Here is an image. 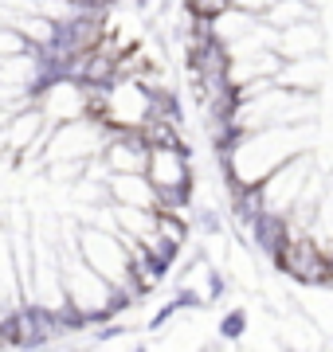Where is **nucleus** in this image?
<instances>
[{"label":"nucleus","instance_id":"0eeeda50","mask_svg":"<svg viewBox=\"0 0 333 352\" xmlns=\"http://www.w3.org/2000/svg\"><path fill=\"white\" fill-rule=\"evenodd\" d=\"M302 20H318V12H314L310 0H279V4L267 12V24H275L279 32L290 28V24H302Z\"/></svg>","mask_w":333,"mask_h":352},{"label":"nucleus","instance_id":"7ed1b4c3","mask_svg":"<svg viewBox=\"0 0 333 352\" xmlns=\"http://www.w3.org/2000/svg\"><path fill=\"white\" fill-rule=\"evenodd\" d=\"M43 122H47L43 106H28L20 113H8V122H4V145H8V153L16 157V153L32 149L43 138Z\"/></svg>","mask_w":333,"mask_h":352},{"label":"nucleus","instance_id":"f03ea898","mask_svg":"<svg viewBox=\"0 0 333 352\" xmlns=\"http://www.w3.org/2000/svg\"><path fill=\"white\" fill-rule=\"evenodd\" d=\"M310 176H314V168H310V157L306 153H298V157H290V161L282 164V168H275V173L259 184V196H263V212L267 215H286L298 208V200H302V192H306Z\"/></svg>","mask_w":333,"mask_h":352},{"label":"nucleus","instance_id":"9d476101","mask_svg":"<svg viewBox=\"0 0 333 352\" xmlns=\"http://www.w3.org/2000/svg\"><path fill=\"white\" fill-rule=\"evenodd\" d=\"M239 12H247V16H255V20H267V12L279 4V0H231Z\"/></svg>","mask_w":333,"mask_h":352},{"label":"nucleus","instance_id":"423d86ee","mask_svg":"<svg viewBox=\"0 0 333 352\" xmlns=\"http://www.w3.org/2000/svg\"><path fill=\"white\" fill-rule=\"evenodd\" d=\"M321 75H325V63H321V55H302V59H286V63H282L279 82H282V87L314 90V94H318Z\"/></svg>","mask_w":333,"mask_h":352},{"label":"nucleus","instance_id":"20e7f679","mask_svg":"<svg viewBox=\"0 0 333 352\" xmlns=\"http://www.w3.org/2000/svg\"><path fill=\"white\" fill-rule=\"evenodd\" d=\"M110 200L114 204H133V208H157V184L149 173H110Z\"/></svg>","mask_w":333,"mask_h":352},{"label":"nucleus","instance_id":"6e6552de","mask_svg":"<svg viewBox=\"0 0 333 352\" xmlns=\"http://www.w3.org/2000/svg\"><path fill=\"white\" fill-rule=\"evenodd\" d=\"M184 8H189V20H196V24H216L231 8V0H184Z\"/></svg>","mask_w":333,"mask_h":352},{"label":"nucleus","instance_id":"f257e3e1","mask_svg":"<svg viewBox=\"0 0 333 352\" xmlns=\"http://www.w3.org/2000/svg\"><path fill=\"white\" fill-rule=\"evenodd\" d=\"M75 243H78V251H83V258L98 274L110 278L126 298L138 294V286H133V247H129V235H122L114 227H83L75 235Z\"/></svg>","mask_w":333,"mask_h":352},{"label":"nucleus","instance_id":"1a4fd4ad","mask_svg":"<svg viewBox=\"0 0 333 352\" xmlns=\"http://www.w3.org/2000/svg\"><path fill=\"white\" fill-rule=\"evenodd\" d=\"M231 274L239 278V286H255V266H251V258H247L244 247L231 251Z\"/></svg>","mask_w":333,"mask_h":352},{"label":"nucleus","instance_id":"39448f33","mask_svg":"<svg viewBox=\"0 0 333 352\" xmlns=\"http://www.w3.org/2000/svg\"><path fill=\"white\" fill-rule=\"evenodd\" d=\"M282 59H302V55H321V28L318 20H302V24L282 28L279 36Z\"/></svg>","mask_w":333,"mask_h":352}]
</instances>
